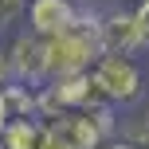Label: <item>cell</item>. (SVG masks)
Masks as SVG:
<instances>
[{
  "label": "cell",
  "instance_id": "6da1fadb",
  "mask_svg": "<svg viewBox=\"0 0 149 149\" xmlns=\"http://www.w3.org/2000/svg\"><path fill=\"white\" fill-rule=\"evenodd\" d=\"M98 8H79V20L63 28L59 36L43 39L47 47V74L63 79V74H82L102 59V36H98Z\"/></svg>",
  "mask_w": 149,
  "mask_h": 149
},
{
  "label": "cell",
  "instance_id": "ba28073f",
  "mask_svg": "<svg viewBox=\"0 0 149 149\" xmlns=\"http://www.w3.org/2000/svg\"><path fill=\"white\" fill-rule=\"evenodd\" d=\"M4 106H8V118H39V86L12 82L4 90Z\"/></svg>",
  "mask_w": 149,
  "mask_h": 149
},
{
  "label": "cell",
  "instance_id": "8fae6325",
  "mask_svg": "<svg viewBox=\"0 0 149 149\" xmlns=\"http://www.w3.org/2000/svg\"><path fill=\"white\" fill-rule=\"evenodd\" d=\"M134 16H137V31H141V47L149 51V0H137Z\"/></svg>",
  "mask_w": 149,
  "mask_h": 149
},
{
  "label": "cell",
  "instance_id": "5bb4252c",
  "mask_svg": "<svg viewBox=\"0 0 149 149\" xmlns=\"http://www.w3.org/2000/svg\"><path fill=\"white\" fill-rule=\"evenodd\" d=\"M8 122H12V118H8V106H4V94H0V137H4V130H8Z\"/></svg>",
  "mask_w": 149,
  "mask_h": 149
},
{
  "label": "cell",
  "instance_id": "8992f818",
  "mask_svg": "<svg viewBox=\"0 0 149 149\" xmlns=\"http://www.w3.org/2000/svg\"><path fill=\"white\" fill-rule=\"evenodd\" d=\"M79 8H82L79 0H31L28 16H24V28L39 39H51L79 20Z\"/></svg>",
  "mask_w": 149,
  "mask_h": 149
},
{
  "label": "cell",
  "instance_id": "9c48e42d",
  "mask_svg": "<svg viewBox=\"0 0 149 149\" xmlns=\"http://www.w3.org/2000/svg\"><path fill=\"white\" fill-rule=\"evenodd\" d=\"M28 4L31 0H0V36H12L16 24H24V16H28Z\"/></svg>",
  "mask_w": 149,
  "mask_h": 149
},
{
  "label": "cell",
  "instance_id": "2e32d148",
  "mask_svg": "<svg viewBox=\"0 0 149 149\" xmlns=\"http://www.w3.org/2000/svg\"><path fill=\"white\" fill-rule=\"evenodd\" d=\"M0 149H4V141H0Z\"/></svg>",
  "mask_w": 149,
  "mask_h": 149
},
{
  "label": "cell",
  "instance_id": "30bf717a",
  "mask_svg": "<svg viewBox=\"0 0 149 149\" xmlns=\"http://www.w3.org/2000/svg\"><path fill=\"white\" fill-rule=\"evenodd\" d=\"M122 141H130L134 149H149V118H130L126 126L118 130Z\"/></svg>",
  "mask_w": 149,
  "mask_h": 149
},
{
  "label": "cell",
  "instance_id": "4fadbf2b",
  "mask_svg": "<svg viewBox=\"0 0 149 149\" xmlns=\"http://www.w3.org/2000/svg\"><path fill=\"white\" fill-rule=\"evenodd\" d=\"M12 82H16V79H12V67H8V51L0 47V94H4Z\"/></svg>",
  "mask_w": 149,
  "mask_h": 149
},
{
  "label": "cell",
  "instance_id": "9a60e30c",
  "mask_svg": "<svg viewBox=\"0 0 149 149\" xmlns=\"http://www.w3.org/2000/svg\"><path fill=\"white\" fill-rule=\"evenodd\" d=\"M102 149H134V145H130V141H122V137H114V141H110V145H102Z\"/></svg>",
  "mask_w": 149,
  "mask_h": 149
},
{
  "label": "cell",
  "instance_id": "277c9868",
  "mask_svg": "<svg viewBox=\"0 0 149 149\" xmlns=\"http://www.w3.org/2000/svg\"><path fill=\"white\" fill-rule=\"evenodd\" d=\"M8 51V67H12V79L24 82V86H43L51 74H47V47L39 36H31L28 28H16L4 43Z\"/></svg>",
  "mask_w": 149,
  "mask_h": 149
},
{
  "label": "cell",
  "instance_id": "52a82bcc",
  "mask_svg": "<svg viewBox=\"0 0 149 149\" xmlns=\"http://www.w3.org/2000/svg\"><path fill=\"white\" fill-rule=\"evenodd\" d=\"M0 141H4V149H43L47 145V122L43 118H12Z\"/></svg>",
  "mask_w": 149,
  "mask_h": 149
},
{
  "label": "cell",
  "instance_id": "7c38bea8",
  "mask_svg": "<svg viewBox=\"0 0 149 149\" xmlns=\"http://www.w3.org/2000/svg\"><path fill=\"white\" fill-rule=\"evenodd\" d=\"M43 149H82V145H74L67 134H59V130L47 126V145H43Z\"/></svg>",
  "mask_w": 149,
  "mask_h": 149
},
{
  "label": "cell",
  "instance_id": "5b68a950",
  "mask_svg": "<svg viewBox=\"0 0 149 149\" xmlns=\"http://www.w3.org/2000/svg\"><path fill=\"white\" fill-rule=\"evenodd\" d=\"M98 36H102V55H137L141 47V31H137L134 8H106L98 16Z\"/></svg>",
  "mask_w": 149,
  "mask_h": 149
},
{
  "label": "cell",
  "instance_id": "3957f363",
  "mask_svg": "<svg viewBox=\"0 0 149 149\" xmlns=\"http://www.w3.org/2000/svg\"><path fill=\"white\" fill-rule=\"evenodd\" d=\"M51 130L67 134L74 145L82 149H102L118 137V118H114V106H86V110H71V114H59V118L47 122Z\"/></svg>",
  "mask_w": 149,
  "mask_h": 149
},
{
  "label": "cell",
  "instance_id": "7a4b0ae2",
  "mask_svg": "<svg viewBox=\"0 0 149 149\" xmlns=\"http://www.w3.org/2000/svg\"><path fill=\"white\" fill-rule=\"evenodd\" d=\"M90 74L114 110H130L145 98V71L134 55H102L90 67Z\"/></svg>",
  "mask_w": 149,
  "mask_h": 149
}]
</instances>
